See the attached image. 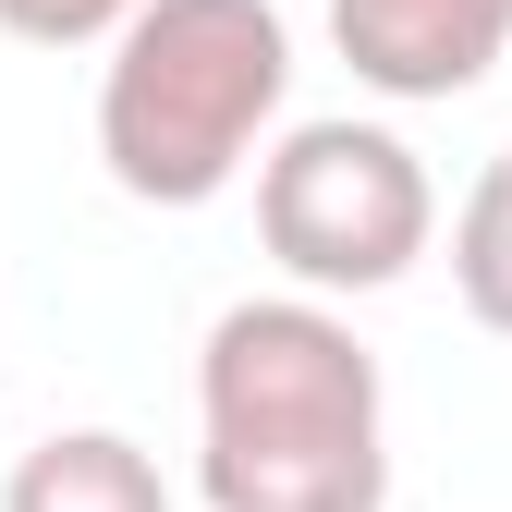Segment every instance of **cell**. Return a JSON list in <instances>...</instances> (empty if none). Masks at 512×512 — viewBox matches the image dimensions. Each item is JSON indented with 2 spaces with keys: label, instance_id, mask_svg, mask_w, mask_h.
Returning a JSON list of instances; mask_svg holds the SVG:
<instances>
[{
  "label": "cell",
  "instance_id": "6",
  "mask_svg": "<svg viewBox=\"0 0 512 512\" xmlns=\"http://www.w3.org/2000/svg\"><path fill=\"white\" fill-rule=\"evenodd\" d=\"M452 293H464L476 330L512 342V147L476 171V196L452 208Z\"/></svg>",
  "mask_w": 512,
  "mask_h": 512
},
{
  "label": "cell",
  "instance_id": "2",
  "mask_svg": "<svg viewBox=\"0 0 512 512\" xmlns=\"http://www.w3.org/2000/svg\"><path fill=\"white\" fill-rule=\"evenodd\" d=\"M293 86L281 0H135L98 74V159L135 208H208Z\"/></svg>",
  "mask_w": 512,
  "mask_h": 512
},
{
  "label": "cell",
  "instance_id": "1",
  "mask_svg": "<svg viewBox=\"0 0 512 512\" xmlns=\"http://www.w3.org/2000/svg\"><path fill=\"white\" fill-rule=\"evenodd\" d=\"M208 512H391V403L354 317L305 293L232 305L196 354Z\"/></svg>",
  "mask_w": 512,
  "mask_h": 512
},
{
  "label": "cell",
  "instance_id": "7",
  "mask_svg": "<svg viewBox=\"0 0 512 512\" xmlns=\"http://www.w3.org/2000/svg\"><path fill=\"white\" fill-rule=\"evenodd\" d=\"M135 25V0H0V37L25 49H110Z\"/></svg>",
  "mask_w": 512,
  "mask_h": 512
},
{
  "label": "cell",
  "instance_id": "3",
  "mask_svg": "<svg viewBox=\"0 0 512 512\" xmlns=\"http://www.w3.org/2000/svg\"><path fill=\"white\" fill-rule=\"evenodd\" d=\"M256 232H269V256L293 269L305 305L391 293L439 232V183L391 122H293L256 159Z\"/></svg>",
  "mask_w": 512,
  "mask_h": 512
},
{
  "label": "cell",
  "instance_id": "5",
  "mask_svg": "<svg viewBox=\"0 0 512 512\" xmlns=\"http://www.w3.org/2000/svg\"><path fill=\"white\" fill-rule=\"evenodd\" d=\"M0 512H171V476L122 427H61V439H37L13 464Z\"/></svg>",
  "mask_w": 512,
  "mask_h": 512
},
{
  "label": "cell",
  "instance_id": "4",
  "mask_svg": "<svg viewBox=\"0 0 512 512\" xmlns=\"http://www.w3.org/2000/svg\"><path fill=\"white\" fill-rule=\"evenodd\" d=\"M330 49L378 98H464L500 74L512 0H330Z\"/></svg>",
  "mask_w": 512,
  "mask_h": 512
}]
</instances>
